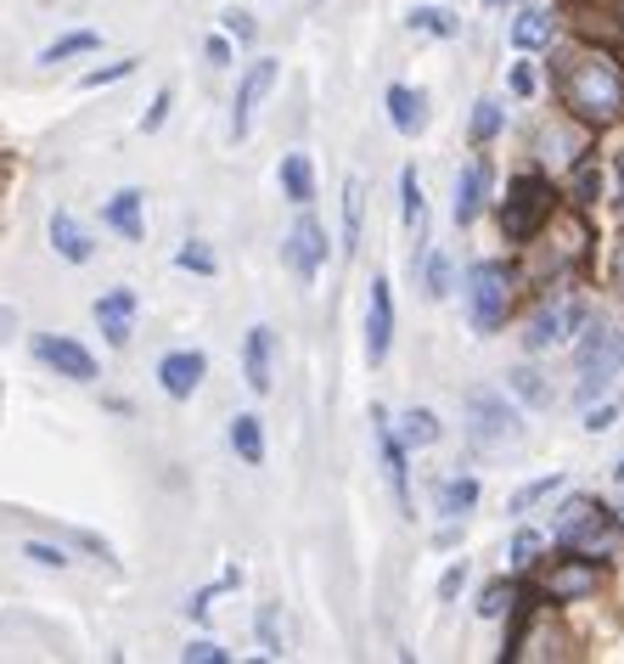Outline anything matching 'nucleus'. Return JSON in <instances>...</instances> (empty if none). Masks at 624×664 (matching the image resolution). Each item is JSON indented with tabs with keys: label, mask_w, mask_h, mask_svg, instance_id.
Masks as SVG:
<instances>
[{
	"label": "nucleus",
	"mask_w": 624,
	"mask_h": 664,
	"mask_svg": "<svg viewBox=\"0 0 624 664\" xmlns=\"http://www.w3.org/2000/svg\"><path fill=\"white\" fill-rule=\"evenodd\" d=\"M551 79H557V102L580 124L602 130L624 119V63L608 45H562V52H551Z\"/></svg>",
	"instance_id": "f257e3e1"
},
{
	"label": "nucleus",
	"mask_w": 624,
	"mask_h": 664,
	"mask_svg": "<svg viewBox=\"0 0 624 664\" xmlns=\"http://www.w3.org/2000/svg\"><path fill=\"white\" fill-rule=\"evenodd\" d=\"M557 186L546 180V175H517V180H506V198H501V236L512 248H530L535 236L551 225V214H557Z\"/></svg>",
	"instance_id": "f03ea898"
},
{
	"label": "nucleus",
	"mask_w": 624,
	"mask_h": 664,
	"mask_svg": "<svg viewBox=\"0 0 624 664\" xmlns=\"http://www.w3.org/2000/svg\"><path fill=\"white\" fill-rule=\"evenodd\" d=\"M619 541V524L613 512L597 501V496H568L551 518V546H568V552H586V557H608Z\"/></svg>",
	"instance_id": "7ed1b4c3"
},
{
	"label": "nucleus",
	"mask_w": 624,
	"mask_h": 664,
	"mask_svg": "<svg viewBox=\"0 0 624 664\" xmlns=\"http://www.w3.org/2000/svg\"><path fill=\"white\" fill-rule=\"evenodd\" d=\"M467 440H472V451H484V456L512 451L523 440L517 406L501 389H467Z\"/></svg>",
	"instance_id": "20e7f679"
},
{
	"label": "nucleus",
	"mask_w": 624,
	"mask_h": 664,
	"mask_svg": "<svg viewBox=\"0 0 624 664\" xmlns=\"http://www.w3.org/2000/svg\"><path fill=\"white\" fill-rule=\"evenodd\" d=\"M512 310V270L501 259H478L467 270V321L478 339H495Z\"/></svg>",
	"instance_id": "39448f33"
},
{
	"label": "nucleus",
	"mask_w": 624,
	"mask_h": 664,
	"mask_svg": "<svg viewBox=\"0 0 624 664\" xmlns=\"http://www.w3.org/2000/svg\"><path fill=\"white\" fill-rule=\"evenodd\" d=\"M597 580H602L597 557L568 552V546H562V557H551V563H546V575L535 580V591H541L546 602H586V597L597 591Z\"/></svg>",
	"instance_id": "423d86ee"
},
{
	"label": "nucleus",
	"mask_w": 624,
	"mask_h": 664,
	"mask_svg": "<svg viewBox=\"0 0 624 664\" xmlns=\"http://www.w3.org/2000/svg\"><path fill=\"white\" fill-rule=\"evenodd\" d=\"M371 440H377V456H382V479H389V490H394V507H400V518H416V507H411V451L394 440V429H389V411H371Z\"/></svg>",
	"instance_id": "0eeeda50"
},
{
	"label": "nucleus",
	"mask_w": 624,
	"mask_h": 664,
	"mask_svg": "<svg viewBox=\"0 0 624 664\" xmlns=\"http://www.w3.org/2000/svg\"><path fill=\"white\" fill-rule=\"evenodd\" d=\"M34 361L52 366L57 377H68V384H96L102 377V366H96V355L79 344V339H63V332H34Z\"/></svg>",
	"instance_id": "6e6552de"
},
{
	"label": "nucleus",
	"mask_w": 624,
	"mask_h": 664,
	"mask_svg": "<svg viewBox=\"0 0 624 664\" xmlns=\"http://www.w3.org/2000/svg\"><path fill=\"white\" fill-rule=\"evenodd\" d=\"M591 310H586V299H562V305H546L535 321H530V332H523V350L530 355H546V350H557V344H568L573 332H580V321H586Z\"/></svg>",
	"instance_id": "1a4fd4ad"
},
{
	"label": "nucleus",
	"mask_w": 624,
	"mask_h": 664,
	"mask_svg": "<svg viewBox=\"0 0 624 664\" xmlns=\"http://www.w3.org/2000/svg\"><path fill=\"white\" fill-rule=\"evenodd\" d=\"M276 74H281V63H276V57H254V63L243 68V79H236V97H231V141H243V135H248L254 108L270 97Z\"/></svg>",
	"instance_id": "9d476101"
},
{
	"label": "nucleus",
	"mask_w": 624,
	"mask_h": 664,
	"mask_svg": "<svg viewBox=\"0 0 624 664\" xmlns=\"http://www.w3.org/2000/svg\"><path fill=\"white\" fill-rule=\"evenodd\" d=\"M281 259L293 265V276H299V281H315V276H321V265H326V225H321L310 209L293 220V231H287Z\"/></svg>",
	"instance_id": "9b49d317"
},
{
	"label": "nucleus",
	"mask_w": 624,
	"mask_h": 664,
	"mask_svg": "<svg viewBox=\"0 0 624 664\" xmlns=\"http://www.w3.org/2000/svg\"><path fill=\"white\" fill-rule=\"evenodd\" d=\"M394 344V281L371 276V299H366V361L382 366Z\"/></svg>",
	"instance_id": "f8f14e48"
},
{
	"label": "nucleus",
	"mask_w": 624,
	"mask_h": 664,
	"mask_svg": "<svg viewBox=\"0 0 624 664\" xmlns=\"http://www.w3.org/2000/svg\"><path fill=\"white\" fill-rule=\"evenodd\" d=\"M203 377H209V355L203 350H169L158 361V389L169 400H191V395L203 389Z\"/></svg>",
	"instance_id": "ddd939ff"
},
{
	"label": "nucleus",
	"mask_w": 624,
	"mask_h": 664,
	"mask_svg": "<svg viewBox=\"0 0 624 664\" xmlns=\"http://www.w3.org/2000/svg\"><path fill=\"white\" fill-rule=\"evenodd\" d=\"M135 316H141V299L135 288H108L102 299H96V327H102V339L113 350H124L135 339Z\"/></svg>",
	"instance_id": "4468645a"
},
{
	"label": "nucleus",
	"mask_w": 624,
	"mask_h": 664,
	"mask_svg": "<svg viewBox=\"0 0 624 664\" xmlns=\"http://www.w3.org/2000/svg\"><path fill=\"white\" fill-rule=\"evenodd\" d=\"M243 384L254 395H270V384H276V332L270 327H248V339H243Z\"/></svg>",
	"instance_id": "2eb2a0df"
},
{
	"label": "nucleus",
	"mask_w": 624,
	"mask_h": 664,
	"mask_svg": "<svg viewBox=\"0 0 624 664\" xmlns=\"http://www.w3.org/2000/svg\"><path fill=\"white\" fill-rule=\"evenodd\" d=\"M484 203H490V164L472 158V164H461V175H456V225L467 231L478 214H484Z\"/></svg>",
	"instance_id": "dca6fc26"
},
{
	"label": "nucleus",
	"mask_w": 624,
	"mask_h": 664,
	"mask_svg": "<svg viewBox=\"0 0 624 664\" xmlns=\"http://www.w3.org/2000/svg\"><path fill=\"white\" fill-rule=\"evenodd\" d=\"M141 203H147V198H141L135 186H124V192H113V198L102 203V225L119 231L124 243H147V220H141Z\"/></svg>",
	"instance_id": "f3484780"
},
{
	"label": "nucleus",
	"mask_w": 624,
	"mask_h": 664,
	"mask_svg": "<svg viewBox=\"0 0 624 664\" xmlns=\"http://www.w3.org/2000/svg\"><path fill=\"white\" fill-rule=\"evenodd\" d=\"M389 429H394V440L416 456V451H427V445H439V417L427 411V406H411V411H400V417H389Z\"/></svg>",
	"instance_id": "a211bd4d"
},
{
	"label": "nucleus",
	"mask_w": 624,
	"mask_h": 664,
	"mask_svg": "<svg viewBox=\"0 0 624 664\" xmlns=\"http://www.w3.org/2000/svg\"><path fill=\"white\" fill-rule=\"evenodd\" d=\"M52 248H57V259H68V265H90V259H96L90 231H85L68 209H57V214H52Z\"/></svg>",
	"instance_id": "6ab92c4d"
},
{
	"label": "nucleus",
	"mask_w": 624,
	"mask_h": 664,
	"mask_svg": "<svg viewBox=\"0 0 624 664\" xmlns=\"http://www.w3.org/2000/svg\"><path fill=\"white\" fill-rule=\"evenodd\" d=\"M389 124L400 130V135H422L427 130V97L422 90H411V85H389Z\"/></svg>",
	"instance_id": "aec40b11"
},
{
	"label": "nucleus",
	"mask_w": 624,
	"mask_h": 664,
	"mask_svg": "<svg viewBox=\"0 0 624 664\" xmlns=\"http://www.w3.org/2000/svg\"><path fill=\"white\" fill-rule=\"evenodd\" d=\"M276 180H281V198L287 203H299V209L315 203V164H310V153H287L281 169H276Z\"/></svg>",
	"instance_id": "412c9836"
},
{
	"label": "nucleus",
	"mask_w": 624,
	"mask_h": 664,
	"mask_svg": "<svg viewBox=\"0 0 624 664\" xmlns=\"http://www.w3.org/2000/svg\"><path fill=\"white\" fill-rule=\"evenodd\" d=\"M472 507H478V479H472V473H450V479L434 485V512L439 518H456V524H461Z\"/></svg>",
	"instance_id": "4be33fe9"
},
{
	"label": "nucleus",
	"mask_w": 624,
	"mask_h": 664,
	"mask_svg": "<svg viewBox=\"0 0 624 664\" xmlns=\"http://www.w3.org/2000/svg\"><path fill=\"white\" fill-rule=\"evenodd\" d=\"M580 332H586V339H580V372L586 366H613L619 361V344H613V327L608 321H580Z\"/></svg>",
	"instance_id": "5701e85b"
},
{
	"label": "nucleus",
	"mask_w": 624,
	"mask_h": 664,
	"mask_svg": "<svg viewBox=\"0 0 624 664\" xmlns=\"http://www.w3.org/2000/svg\"><path fill=\"white\" fill-rule=\"evenodd\" d=\"M231 451L243 456L248 467L265 462V422H259L254 411H236V417H231Z\"/></svg>",
	"instance_id": "b1692460"
},
{
	"label": "nucleus",
	"mask_w": 624,
	"mask_h": 664,
	"mask_svg": "<svg viewBox=\"0 0 624 664\" xmlns=\"http://www.w3.org/2000/svg\"><path fill=\"white\" fill-rule=\"evenodd\" d=\"M551 12H517L512 18V52H546L551 45Z\"/></svg>",
	"instance_id": "393cba45"
},
{
	"label": "nucleus",
	"mask_w": 624,
	"mask_h": 664,
	"mask_svg": "<svg viewBox=\"0 0 624 664\" xmlns=\"http://www.w3.org/2000/svg\"><path fill=\"white\" fill-rule=\"evenodd\" d=\"M360 231H366V180L349 175L344 180V254L360 248Z\"/></svg>",
	"instance_id": "a878e982"
},
{
	"label": "nucleus",
	"mask_w": 624,
	"mask_h": 664,
	"mask_svg": "<svg viewBox=\"0 0 624 664\" xmlns=\"http://www.w3.org/2000/svg\"><path fill=\"white\" fill-rule=\"evenodd\" d=\"M405 29H411V34H427V40H456V34H461V18L445 12V7H411Z\"/></svg>",
	"instance_id": "bb28decb"
},
{
	"label": "nucleus",
	"mask_w": 624,
	"mask_h": 664,
	"mask_svg": "<svg viewBox=\"0 0 624 664\" xmlns=\"http://www.w3.org/2000/svg\"><path fill=\"white\" fill-rule=\"evenodd\" d=\"M96 45H102V34H96V29H74V34H63V40L45 45L40 63H45V68H57V63H68V57H90Z\"/></svg>",
	"instance_id": "cd10ccee"
},
{
	"label": "nucleus",
	"mask_w": 624,
	"mask_h": 664,
	"mask_svg": "<svg viewBox=\"0 0 624 664\" xmlns=\"http://www.w3.org/2000/svg\"><path fill=\"white\" fill-rule=\"evenodd\" d=\"M562 490V473H541V479H530V485H523V490H512V501H506V512L512 518H530L541 501H551Z\"/></svg>",
	"instance_id": "c85d7f7f"
},
{
	"label": "nucleus",
	"mask_w": 624,
	"mask_h": 664,
	"mask_svg": "<svg viewBox=\"0 0 624 664\" xmlns=\"http://www.w3.org/2000/svg\"><path fill=\"white\" fill-rule=\"evenodd\" d=\"M416 270H422V288H427V299H450V281H456L450 254H422V259H416Z\"/></svg>",
	"instance_id": "c756f323"
},
{
	"label": "nucleus",
	"mask_w": 624,
	"mask_h": 664,
	"mask_svg": "<svg viewBox=\"0 0 624 664\" xmlns=\"http://www.w3.org/2000/svg\"><path fill=\"white\" fill-rule=\"evenodd\" d=\"M254 637H259V653H265V659H281V653H287V648H281V608H276V602H259Z\"/></svg>",
	"instance_id": "7c9ffc66"
},
{
	"label": "nucleus",
	"mask_w": 624,
	"mask_h": 664,
	"mask_svg": "<svg viewBox=\"0 0 624 664\" xmlns=\"http://www.w3.org/2000/svg\"><path fill=\"white\" fill-rule=\"evenodd\" d=\"M568 198L580 203V209H591V203L602 198V175H597V158H580V164H573V180H568Z\"/></svg>",
	"instance_id": "2f4dec72"
},
{
	"label": "nucleus",
	"mask_w": 624,
	"mask_h": 664,
	"mask_svg": "<svg viewBox=\"0 0 624 664\" xmlns=\"http://www.w3.org/2000/svg\"><path fill=\"white\" fill-rule=\"evenodd\" d=\"M506 389H512V395H523V400H530L535 411H546V406H551V389L541 384V372H535V366H517V372H506Z\"/></svg>",
	"instance_id": "473e14b6"
},
{
	"label": "nucleus",
	"mask_w": 624,
	"mask_h": 664,
	"mask_svg": "<svg viewBox=\"0 0 624 664\" xmlns=\"http://www.w3.org/2000/svg\"><path fill=\"white\" fill-rule=\"evenodd\" d=\"M175 265H180V270H191V276H214V270H220V259H214V248L203 243V236L180 243V248H175Z\"/></svg>",
	"instance_id": "72a5a7b5"
},
{
	"label": "nucleus",
	"mask_w": 624,
	"mask_h": 664,
	"mask_svg": "<svg viewBox=\"0 0 624 664\" xmlns=\"http://www.w3.org/2000/svg\"><path fill=\"white\" fill-rule=\"evenodd\" d=\"M501 124H506V113H501V102H478L472 108V147H490V141L501 135Z\"/></svg>",
	"instance_id": "f704fd0d"
},
{
	"label": "nucleus",
	"mask_w": 624,
	"mask_h": 664,
	"mask_svg": "<svg viewBox=\"0 0 624 664\" xmlns=\"http://www.w3.org/2000/svg\"><path fill=\"white\" fill-rule=\"evenodd\" d=\"M541 552H546V535H541V530H517L506 557H512V568H535V563H541Z\"/></svg>",
	"instance_id": "c9c22d12"
},
{
	"label": "nucleus",
	"mask_w": 624,
	"mask_h": 664,
	"mask_svg": "<svg viewBox=\"0 0 624 664\" xmlns=\"http://www.w3.org/2000/svg\"><path fill=\"white\" fill-rule=\"evenodd\" d=\"M141 68V57H124V63H108V68H90L85 79H79V90H102V85H119V79H130Z\"/></svg>",
	"instance_id": "e433bc0d"
},
{
	"label": "nucleus",
	"mask_w": 624,
	"mask_h": 664,
	"mask_svg": "<svg viewBox=\"0 0 624 664\" xmlns=\"http://www.w3.org/2000/svg\"><path fill=\"white\" fill-rule=\"evenodd\" d=\"M506 608H512V586H506V580H490L484 597H478V613H484V620H501Z\"/></svg>",
	"instance_id": "4c0bfd02"
},
{
	"label": "nucleus",
	"mask_w": 624,
	"mask_h": 664,
	"mask_svg": "<svg viewBox=\"0 0 624 664\" xmlns=\"http://www.w3.org/2000/svg\"><path fill=\"white\" fill-rule=\"evenodd\" d=\"M23 557L40 563V568H68V563H74V557H68L63 546H52V541H23Z\"/></svg>",
	"instance_id": "58836bf2"
},
{
	"label": "nucleus",
	"mask_w": 624,
	"mask_h": 664,
	"mask_svg": "<svg viewBox=\"0 0 624 664\" xmlns=\"http://www.w3.org/2000/svg\"><path fill=\"white\" fill-rule=\"evenodd\" d=\"M169 108H175V90L164 85L158 97H153V108L141 113V135H158V130H164V119H169Z\"/></svg>",
	"instance_id": "ea45409f"
},
{
	"label": "nucleus",
	"mask_w": 624,
	"mask_h": 664,
	"mask_svg": "<svg viewBox=\"0 0 624 664\" xmlns=\"http://www.w3.org/2000/svg\"><path fill=\"white\" fill-rule=\"evenodd\" d=\"M180 659H186V664H225L231 653H225L220 642H209V637H198V642H186V648H180Z\"/></svg>",
	"instance_id": "a19ab883"
},
{
	"label": "nucleus",
	"mask_w": 624,
	"mask_h": 664,
	"mask_svg": "<svg viewBox=\"0 0 624 664\" xmlns=\"http://www.w3.org/2000/svg\"><path fill=\"white\" fill-rule=\"evenodd\" d=\"M220 23H225V34H231V40H243V45H254V34H259L254 12H243V7H231V12L220 18Z\"/></svg>",
	"instance_id": "79ce46f5"
},
{
	"label": "nucleus",
	"mask_w": 624,
	"mask_h": 664,
	"mask_svg": "<svg viewBox=\"0 0 624 664\" xmlns=\"http://www.w3.org/2000/svg\"><path fill=\"white\" fill-rule=\"evenodd\" d=\"M461 586H467V563H450L445 575H439V602H456Z\"/></svg>",
	"instance_id": "37998d69"
},
{
	"label": "nucleus",
	"mask_w": 624,
	"mask_h": 664,
	"mask_svg": "<svg viewBox=\"0 0 624 664\" xmlns=\"http://www.w3.org/2000/svg\"><path fill=\"white\" fill-rule=\"evenodd\" d=\"M203 57H209V68H231V34H209Z\"/></svg>",
	"instance_id": "c03bdc74"
},
{
	"label": "nucleus",
	"mask_w": 624,
	"mask_h": 664,
	"mask_svg": "<svg viewBox=\"0 0 624 664\" xmlns=\"http://www.w3.org/2000/svg\"><path fill=\"white\" fill-rule=\"evenodd\" d=\"M74 546H85L90 557H102V563H113V546H108L102 535H90V530H74Z\"/></svg>",
	"instance_id": "a18cd8bd"
},
{
	"label": "nucleus",
	"mask_w": 624,
	"mask_h": 664,
	"mask_svg": "<svg viewBox=\"0 0 624 664\" xmlns=\"http://www.w3.org/2000/svg\"><path fill=\"white\" fill-rule=\"evenodd\" d=\"M613 417H619V406L608 400V406H597V411H586V429H591V434H602V429H613Z\"/></svg>",
	"instance_id": "49530a36"
},
{
	"label": "nucleus",
	"mask_w": 624,
	"mask_h": 664,
	"mask_svg": "<svg viewBox=\"0 0 624 664\" xmlns=\"http://www.w3.org/2000/svg\"><path fill=\"white\" fill-rule=\"evenodd\" d=\"M512 90H517V97H535V68H530V63L512 68Z\"/></svg>",
	"instance_id": "de8ad7c7"
},
{
	"label": "nucleus",
	"mask_w": 624,
	"mask_h": 664,
	"mask_svg": "<svg viewBox=\"0 0 624 664\" xmlns=\"http://www.w3.org/2000/svg\"><path fill=\"white\" fill-rule=\"evenodd\" d=\"M220 591H225V586H220ZM209 602H214V586L191 597V602H186V613H191V620H209Z\"/></svg>",
	"instance_id": "09e8293b"
},
{
	"label": "nucleus",
	"mask_w": 624,
	"mask_h": 664,
	"mask_svg": "<svg viewBox=\"0 0 624 664\" xmlns=\"http://www.w3.org/2000/svg\"><path fill=\"white\" fill-rule=\"evenodd\" d=\"M613 288H619V294H624V248H619V254H613Z\"/></svg>",
	"instance_id": "8fccbe9b"
},
{
	"label": "nucleus",
	"mask_w": 624,
	"mask_h": 664,
	"mask_svg": "<svg viewBox=\"0 0 624 664\" xmlns=\"http://www.w3.org/2000/svg\"><path fill=\"white\" fill-rule=\"evenodd\" d=\"M619 203H624V153H619V192H613Z\"/></svg>",
	"instance_id": "3c124183"
},
{
	"label": "nucleus",
	"mask_w": 624,
	"mask_h": 664,
	"mask_svg": "<svg viewBox=\"0 0 624 664\" xmlns=\"http://www.w3.org/2000/svg\"><path fill=\"white\" fill-rule=\"evenodd\" d=\"M613 524H619V535H624V507H619V512H613Z\"/></svg>",
	"instance_id": "603ef678"
},
{
	"label": "nucleus",
	"mask_w": 624,
	"mask_h": 664,
	"mask_svg": "<svg viewBox=\"0 0 624 664\" xmlns=\"http://www.w3.org/2000/svg\"><path fill=\"white\" fill-rule=\"evenodd\" d=\"M613 479H619V485H624V462H619V467H613Z\"/></svg>",
	"instance_id": "864d4df0"
},
{
	"label": "nucleus",
	"mask_w": 624,
	"mask_h": 664,
	"mask_svg": "<svg viewBox=\"0 0 624 664\" xmlns=\"http://www.w3.org/2000/svg\"><path fill=\"white\" fill-rule=\"evenodd\" d=\"M619 29H624V0H619Z\"/></svg>",
	"instance_id": "5fc2aeb1"
},
{
	"label": "nucleus",
	"mask_w": 624,
	"mask_h": 664,
	"mask_svg": "<svg viewBox=\"0 0 624 664\" xmlns=\"http://www.w3.org/2000/svg\"><path fill=\"white\" fill-rule=\"evenodd\" d=\"M484 7H506V0H484Z\"/></svg>",
	"instance_id": "6e6d98bb"
}]
</instances>
